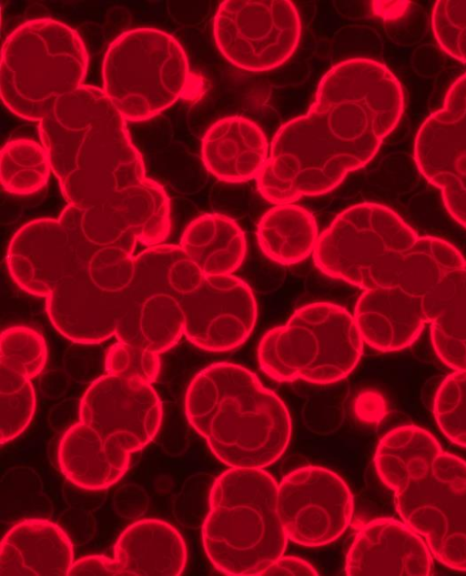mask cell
<instances>
[{
  "instance_id": "1",
  "label": "cell",
  "mask_w": 466,
  "mask_h": 576,
  "mask_svg": "<svg viewBox=\"0 0 466 576\" xmlns=\"http://www.w3.org/2000/svg\"><path fill=\"white\" fill-rule=\"evenodd\" d=\"M403 111L401 85L385 65L360 57L338 63L308 112L275 134L256 179L260 195L279 205L333 190L375 157Z\"/></svg>"
},
{
  "instance_id": "2",
  "label": "cell",
  "mask_w": 466,
  "mask_h": 576,
  "mask_svg": "<svg viewBox=\"0 0 466 576\" xmlns=\"http://www.w3.org/2000/svg\"><path fill=\"white\" fill-rule=\"evenodd\" d=\"M38 131L67 205L119 210L149 178L126 120L101 88L82 85L59 98Z\"/></svg>"
},
{
  "instance_id": "3",
  "label": "cell",
  "mask_w": 466,
  "mask_h": 576,
  "mask_svg": "<svg viewBox=\"0 0 466 576\" xmlns=\"http://www.w3.org/2000/svg\"><path fill=\"white\" fill-rule=\"evenodd\" d=\"M325 275L364 290L398 287L424 297L451 271V243L419 236L395 211L371 202L339 213L313 252Z\"/></svg>"
},
{
  "instance_id": "4",
  "label": "cell",
  "mask_w": 466,
  "mask_h": 576,
  "mask_svg": "<svg viewBox=\"0 0 466 576\" xmlns=\"http://www.w3.org/2000/svg\"><path fill=\"white\" fill-rule=\"evenodd\" d=\"M374 465L402 520L440 562L466 571V461L426 429L404 425L380 440Z\"/></svg>"
},
{
  "instance_id": "5",
  "label": "cell",
  "mask_w": 466,
  "mask_h": 576,
  "mask_svg": "<svg viewBox=\"0 0 466 576\" xmlns=\"http://www.w3.org/2000/svg\"><path fill=\"white\" fill-rule=\"evenodd\" d=\"M185 413L229 468L264 469L282 456L291 437V419L281 399L234 363H213L194 377Z\"/></svg>"
},
{
  "instance_id": "6",
  "label": "cell",
  "mask_w": 466,
  "mask_h": 576,
  "mask_svg": "<svg viewBox=\"0 0 466 576\" xmlns=\"http://www.w3.org/2000/svg\"><path fill=\"white\" fill-rule=\"evenodd\" d=\"M201 533L205 552L218 571L258 576L283 555L289 540L275 479L263 469L230 468L220 474Z\"/></svg>"
},
{
  "instance_id": "7",
  "label": "cell",
  "mask_w": 466,
  "mask_h": 576,
  "mask_svg": "<svg viewBox=\"0 0 466 576\" xmlns=\"http://www.w3.org/2000/svg\"><path fill=\"white\" fill-rule=\"evenodd\" d=\"M88 54L80 35L51 18L29 20L5 38L0 92L15 116L40 122L61 97L83 84Z\"/></svg>"
},
{
  "instance_id": "8",
  "label": "cell",
  "mask_w": 466,
  "mask_h": 576,
  "mask_svg": "<svg viewBox=\"0 0 466 576\" xmlns=\"http://www.w3.org/2000/svg\"><path fill=\"white\" fill-rule=\"evenodd\" d=\"M103 91L126 121L149 120L199 85L182 45L165 31L139 27L109 45L102 66Z\"/></svg>"
},
{
  "instance_id": "9",
  "label": "cell",
  "mask_w": 466,
  "mask_h": 576,
  "mask_svg": "<svg viewBox=\"0 0 466 576\" xmlns=\"http://www.w3.org/2000/svg\"><path fill=\"white\" fill-rule=\"evenodd\" d=\"M353 316L343 307L314 302L264 334L258 347L262 371L279 382L330 384L348 377L363 353Z\"/></svg>"
},
{
  "instance_id": "10",
  "label": "cell",
  "mask_w": 466,
  "mask_h": 576,
  "mask_svg": "<svg viewBox=\"0 0 466 576\" xmlns=\"http://www.w3.org/2000/svg\"><path fill=\"white\" fill-rule=\"evenodd\" d=\"M213 31L228 62L243 70L264 72L293 55L301 23L289 0H227L217 10Z\"/></svg>"
},
{
  "instance_id": "11",
  "label": "cell",
  "mask_w": 466,
  "mask_h": 576,
  "mask_svg": "<svg viewBox=\"0 0 466 576\" xmlns=\"http://www.w3.org/2000/svg\"><path fill=\"white\" fill-rule=\"evenodd\" d=\"M353 496L334 471L306 466L278 484V511L289 541L317 547L339 538L353 517Z\"/></svg>"
},
{
  "instance_id": "12",
  "label": "cell",
  "mask_w": 466,
  "mask_h": 576,
  "mask_svg": "<svg viewBox=\"0 0 466 576\" xmlns=\"http://www.w3.org/2000/svg\"><path fill=\"white\" fill-rule=\"evenodd\" d=\"M413 157L420 174L440 189L448 213L466 228V73L419 128Z\"/></svg>"
},
{
  "instance_id": "13",
  "label": "cell",
  "mask_w": 466,
  "mask_h": 576,
  "mask_svg": "<svg viewBox=\"0 0 466 576\" xmlns=\"http://www.w3.org/2000/svg\"><path fill=\"white\" fill-rule=\"evenodd\" d=\"M162 417V404L151 384L109 374L91 383L78 407L80 421L129 453L153 440Z\"/></svg>"
},
{
  "instance_id": "14",
  "label": "cell",
  "mask_w": 466,
  "mask_h": 576,
  "mask_svg": "<svg viewBox=\"0 0 466 576\" xmlns=\"http://www.w3.org/2000/svg\"><path fill=\"white\" fill-rule=\"evenodd\" d=\"M186 338L198 348L224 352L242 345L258 316L250 287L234 275L205 276L193 293L179 299Z\"/></svg>"
},
{
  "instance_id": "15",
  "label": "cell",
  "mask_w": 466,
  "mask_h": 576,
  "mask_svg": "<svg viewBox=\"0 0 466 576\" xmlns=\"http://www.w3.org/2000/svg\"><path fill=\"white\" fill-rule=\"evenodd\" d=\"M13 281L25 293L46 298L66 276L80 269L69 235L59 219H33L13 235L5 254Z\"/></svg>"
},
{
  "instance_id": "16",
  "label": "cell",
  "mask_w": 466,
  "mask_h": 576,
  "mask_svg": "<svg viewBox=\"0 0 466 576\" xmlns=\"http://www.w3.org/2000/svg\"><path fill=\"white\" fill-rule=\"evenodd\" d=\"M129 301L127 290L112 294L98 288L82 269L66 276L46 298L54 328L67 339L100 343L116 335Z\"/></svg>"
},
{
  "instance_id": "17",
  "label": "cell",
  "mask_w": 466,
  "mask_h": 576,
  "mask_svg": "<svg viewBox=\"0 0 466 576\" xmlns=\"http://www.w3.org/2000/svg\"><path fill=\"white\" fill-rule=\"evenodd\" d=\"M345 571L349 576H429L433 561L424 539L404 521L379 518L357 532Z\"/></svg>"
},
{
  "instance_id": "18",
  "label": "cell",
  "mask_w": 466,
  "mask_h": 576,
  "mask_svg": "<svg viewBox=\"0 0 466 576\" xmlns=\"http://www.w3.org/2000/svg\"><path fill=\"white\" fill-rule=\"evenodd\" d=\"M353 318L363 342L381 352L408 348L428 323L423 297L398 287L364 290L357 300Z\"/></svg>"
},
{
  "instance_id": "19",
  "label": "cell",
  "mask_w": 466,
  "mask_h": 576,
  "mask_svg": "<svg viewBox=\"0 0 466 576\" xmlns=\"http://www.w3.org/2000/svg\"><path fill=\"white\" fill-rule=\"evenodd\" d=\"M73 543L49 519L14 524L0 548L1 576H65L74 562Z\"/></svg>"
},
{
  "instance_id": "20",
  "label": "cell",
  "mask_w": 466,
  "mask_h": 576,
  "mask_svg": "<svg viewBox=\"0 0 466 576\" xmlns=\"http://www.w3.org/2000/svg\"><path fill=\"white\" fill-rule=\"evenodd\" d=\"M269 156L268 140L248 118L234 116L215 122L206 131L201 157L206 168L227 183L258 178Z\"/></svg>"
},
{
  "instance_id": "21",
  "label": "cell",
  "mask_w": 466,
  "mask_h": 576,
  "mask_svg": "<svg viewBox=\"0 0 466 576\" xmlns=\"http://www.w3.org/2000/svg\"><path fill=\"white\" fill-rule=\"evenodd\" d=\"M120 576H177L187 564L186 543L171 524L143 519L118 537L114 558Z\"/></svg>"
},
{
  "instance_id": "22",
  "label": "cell",
  "mask_w": 466,
  "mask_h": 576,
  "mask_svg": "<svg viewBox=\"0 0 466 576\" xmlns=\"http://www.w3.org/2000/svg\"><path fill=\"white\" fill-rule=\"evenodd\" d=\"M130 454L78 420L64 432L57 460L67 480L90 490H106L128 470Z\"/></svg>"
},
{
  "instance_id": "23",
  "label": "cell",
  "mask_w": 466,
  "mask_h": 576,
  "mask_svg": "<svg viewBox=\"0 0 466 576\" xmlns=\"http://www.w3.org/2000/svg\"><path fill=\"white\" fill-rule=\"evenodd\" d=\"M431 339L441 361L466 370V260L423 297Z\"/></svg>"
},
{
  "instance_id": "24",
  "label": "cell",
  "mask_w": 466,
  "mask_h": 576,
  "mask_svg": "<svg viewBox=\"0 0 466 576\" xmlns=\"http://www.w3.org/2000/svg\"><path fill=\"white\" fill-rule=\"evenodd\" d=\"M129 294L116 337L147 350L163 353L175 346L185 332V315L174 296L155 292Z\"/></svg>"
},
{
  "instance_id": "25",
  "label": "cell",
  "mask_w": 466,
  "mask_h": 576,
  "mask_svg": "<svg viewBox=\"0 0 466 576\" xmlns=\"http://www.w3.org/2000/svg\"><path fill=\"white\" fill-rule=\"evenodd\" d=\"M179 246L205 276L232 275L247 253L242 228L233 218L218 213L204 214L192 220Z\"/></svg>"
},
{
  "instance_id": "26",
  "label": "cell",
  "mask_w": 466,
  "mask_h": 576,
  "mask_svg": "<svg viewBox=\"0 0 466 576\" xmlns=\"http://www.w3.org/2000/svg\"><path fill=\"white\" fill-rule=\"evenodd\" d=\"M319 236L314 216L292 203L271 207L257 227L258 244L264 255L286 266L298 264L313 254Z\"/></svg>"
},
{
  "instance_id": "27",
  "label": "cell",
  "mask_w": 466,
  "mask_h": 576,
  "mask_svg": "<svg viewBox=\"0 0 466 576\" xmlns=\"http://www.w3.org/2000/svg\"><path fill=\"white\" fill-rule=\"evenodd\" d=\"M205 275L179 245L149 247L135 257L132 294L167 293L178 300L193 293Z\"/></svg>"
},
{
  "instance_id": "28",
  "label": "cell",
  "mask_w": 466,
  "mask_h": 576,
  "mask_svg": "<svg viewBox=\"0 0 466 576\" xmlns=\"http://www.w3.org/2000/svg\"><path fill=\"white\" fill-rule=\"evenodd\" d=\"M53 172L49 155L41 143L27 138L6 142L0 154L3 188L15 196H29L45 187Z\"/></svg>"
},
{
  "instance_id": "29",
  "label": "cell",
  "mask_w": 466,
  "mask_h": 576,
  "mask_svg": "<svg viewBox=\"0 0 466 576\" xmlns=\"http://www.w3.org/2000/svg\"><path fill=\"white\" fill-rule=\"evenodd\" d=\"M51 499L36 471L28 466L7 469L0 480V520L15 524L31 519H50Z\"/></svg>"
},
{
  "instance_id": "30",
  "label": "cell",
  "mask_w": 466,
  "mask_h": 576,
  "mask_svg": "<svg viewBox=\"0 0 466 576\" xmlns=\"http://www.w3.org/2000/svg\"><path fill=\"white\" fill-rule=\"evenodd\" d=\"M36 405L31 379L0 364V442L7 443L27 428Z\"/></svg>"
},
{
  "instance_id": "31",
  "label": "cell",
  "mask_w": 466,
  "mask_h": 576,
  "mask_svg": "<svg viewBox=\"0 0 466 576\" xmlns=\"http://www.w3.org/2000/svg\"><path fill=\"white\" fill-rule=\"evenodd\" d=\"M46 360V339L36 329L25 325H13L3 329L0 364L32 379L44 369Z\"/></svg>"
},
{
  "instance_id": "32",
  "label": "cell",
  "mask_w": 466,
  "mask_h": 576,
  "mask_svg": "<svg viewBox=\"0 0 466 576\" xmlns=\"http://www.w3.org/2000/svg\"><path fill=\"white\" fill-rule=\"evenodd\" d=\"M433 414L441 432L466 448V370L450 374L437 389Z\"/></svg>"
},
{
  "instance_id": "33",
  "label": "cell",
  "mask_w": 466,
  "mask_h": 576,
  "mask_svg": "<svg viewBox=\"0 0 466 576\" xmlns=\"http://www.w3.org/2000/svg\"><path fill=\"white\" fill-rule=\"evenodd\" d=\"M431 25L441 49L466 63V0H440L432 9Z\"/></svg>"
},
{
  "instance_id": "34",
  "label": "cell",
  "mask_w": 466,
  "mask_h": 576,
  "mask_svg": "<svg viewBox=\"0 0 466 576\" xmlns=\"http://www.w3.org/2000/svg\"><path fill=\"white\" fill-rule=\"evenodd\" d=\"M105 369L109 375L152 385L160 370V357L142 347L117 340L106 352Z\"/></svg>"
},
{
  "instance_id": "35",
  "label": "cell",
  "mask_w": 466,
  "mask_h": 576,
  "mask_svg": "<svg viewBox=\"0 0 466 576\" xmlns=\"http://www.w3.org/2000/svg\"><path fill=\"white\" fill-rule=\"evenodd\" d=\"M214 480L207 474L198 473L184 481L172 503L173 516L181 526L187 529L202 527L209 510Z\"/></svg>"
},
{
  "instance_id": "36",
  "label": "cell",
  "mask_w": 466,
  "mask_h": 576,
  "mask_svg": "<svg viewBox=\"0 0 466 576\" xmlns=\"http://www.w3.org/2000/svg\"><path fill=\"white\" fill-rule=\"evenodd\" d=\"M57 524L66 533L73 544L88 543L96 533V519L92 512L71 508L65 510L57 520Z\"/></svg>"
},
{
  "instance_id": "37",
  "label": "cell",
  "mask_w": 466,
  "mask_h": 576,
  "mask_svg": "<svg viewBox=\"0 0 466 576\" xmlns=\"http://www.w3.org/2000/svg\"><path fill=\"white\" fill-rule=\"evenodd\" d=\"M113 504L118 516L135 520L143 516L149 505L146 490L137 484H124L113 494Z\"/></svg>"
},
{
  "instance_id": "38",
  "label": "cell",
  "mask_w": 466,
  "mask_h": 576,
  "mask_svg": "<svg viewBox=\"0 0 466 576\" xmlns=\"http://www.w3.org/2000/svg\"><path fill=\"white\" fill-rule=\"evenodd\" d=\"M66 503L71 507L89 512L101 508L106 500V490H90L74 484L66 480L62 488Z\"/></svg>"
},
{
  "instance_id": "39",
  "label": "cell",
  "mask_w": 466,
  "mask_h": 576,
  "mask_svg": "<svg viewBox=\"0 0 466 576\" xmlns=\"http://www.w3.org/2000/svg\"><path fill=\"white\" fill-rule=\"evenodd\" d=\"M67 575L120 576V573L114 559L96 554L75 561Z\"/></svg>"
},
{
  "instance_id": "40",
  "label": "cell",
  "mask_w": 466,
  "mask_h": 576,
  "mask_svg": "<svg viewBox=\"0 0 466 576\" xmlns=\"http://www.w3.org/2000/svg\"><path fill=\"white\" fill-rule=\"evenodd\" d=\"M307 575L316 576L319 572L305 560L293 556H280L258 576Z\"/></svg>"
}]
</instances>
